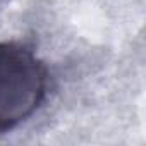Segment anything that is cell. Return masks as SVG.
<instances>
[{"label": "cell", "instance_id": "cell-1", "mask_svg": "<svg viewBox=\"0 0 146 146\" xmlns=\"http://www.w3.org/2000/svg\"><path fill=\"white\" fill-rule=\"evenodd\" d=\"M48 90L45 64L26 46L0 41V134L28 120Z\"/></svg>", "mask_w": 146, "mask_h": 146}]
</instances>
